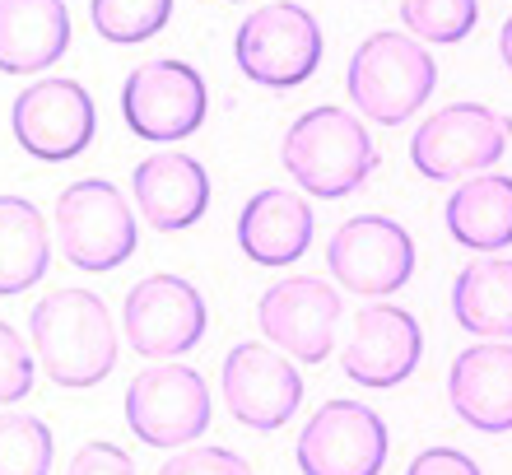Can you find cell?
Instances as JSON below:
<instances>
[{"instance_id":"cell-27","label":"cell","mask_w":512,"mask_h":475,"mask_svg":"<svg viewBox=\"0 0 512 475\" xmlns=\"http://www.w3.org/2000/svg\"><path fill=\"white\" fill-rule=\"evenodd\" d=\"M159 475H252L233 448H182L159 466Z\"/></svg>"},{"instance_id":"cell-15","label":"cell","mask_w":512,"mask_h":475,"mask_svg":"<svg viewBox=\"0 0 512 475\" xmlns=\"http://www.w3.org/2000/svg\"><path fill=\"white\" fill-rule=\"evenodd\" d=\"M424 359V331L415 313H405L396 303H373L354 317V336L340 354V364L359 387H401Z\"/></svg>"},{"instance_id":"cell-23","label":"cell","mask_w":512,"mask_h":475,"mask_svg":"<svg viewBox=\"0 0 512 475\" xmlns=\"http://www.w3.org/2000/svg\"><path fill=\"white\" fill-rule=\"evenodd\" d=\"M89 19H94L103 42L135 47V42H149L154 33L168 28L173 0H89Z\"/></svg>"},{"instance_id":"cell-18","label":"cell","mask_w":512,"mask_h":475,"mask_svg":"<svg viewBox=\"0 0 512 475\" xmlns=\"http://www.w3.org/2000/svg\"><path fill=\"white\" fill-rule=\"evenodd\" d=\"M312 233H317L312 205L298 191L284 187L256 191L243 205V215H238V247L247 252V261L266 266V271L294 266L312 247Z\"/></svg>"},{"instance_id":"cell-17","label":"cell","mask_w":512,"mask_h":475,"mask_svg":"<svg viewBox=\"0 0 512 475\" xmlns=\"http://www.w3.org/2000/svg\"><path fill=\"white\" fill-rule=\"evenodd\" d=\"M447 401L480 434H512V345L485 340L457 354L447 373Z\"/></svg>"},{"instance_id":"cell-19","label":"cell","mask_w":512,"mask_h":475,"mask_svg":"<svg viewBox=\"0 0 512 475\" xmlns=\"http://www.w3.org/2000/svg\"><path fill=\"white\" fill-rule=\"evenodd\" d=\"M70 47L66 0H0V70L38 75Z\"/></svg>"},{"instance_id":"cell-16","label":"cell","mask_w":512,"mask_h":475,"mask_svg":"<svg viewBox=\"0 0 512 475\" xmlns=\"http://www.w3.org/2000/svg\"><path fill=\"white\" fill-rule=\"evenodd\" d=\"M131 191L135 210L159 233L191 229L210 210V173H205L201 159H191L182 150H159L135 163Z\"/></svg>"},{"instance_id":"cell-9","label":"cell","mask_w":512,"mask_h":475,"mask_svg":"<svg viewBox=\"0 0 512 475\" xmlns=\"http://www.w3.org/2000/svg\"><path fill=\"white\" fill-rule=\"evenodd\" d=\"M122 331L135 354L168 364V359H182L205 340L210 308H205L201 289L182 275H149L126 294Z\"/></svg>"},{"instance_id":"cell-2","label":"cell","mask_w":512,"mask_h":475,"mask_svg":"<svg viewBox=\"0 0 512 475\" xmlns=\"http://www.w3.org/2000/svg\"><path fill=\"white\" fill-rule=\"evenodd\" d=\"M280 163L308 196L340 201V196L359 191L368 177H373L378 150H373V136H368V126L359 122V112L322 103V108L303 112V117L284 131Z\"/></svg>"},{"instance_id":"cell-3","label":"cell","mask_w":512,"mask_h":475,"mask_svg":"<svg viewBox=\"0 0 512 475\" xmlns=\"http://www.w3.org/2000/svg\"><path fill=\"white\" fill-rule=\"evenodd\" d=\"M438 89V61L405 33H368L345 70V94L359 108V117L378 126L410 122Z\"/></svg>"},{"instance_id":"cell-12","label":"cell","mask_w":512,"mask_h":475,"mask_svg":"<svg viewBox=\"0 0 512 475\" xmlns=\"http://www.w3.org/2000/svg\"><path fill=\"white\" fill-rule=\"evenodd\" d=\"M387 424L359 401H326L298 434L294 462L303 475H382L387 466Z\"/></svg>"},{"instance_id":"cell-28","label":"cell","mask_w":512,"mask_h":475,"mask_svg":"<svg viewBox=\"0 0 512 475\" xmlns=\"http://www.w3.org/2000/svg\"><path fill=\"white\" fill-rule=\"evenodd\" d=\"M66 475H135V462L117 443H84V448L70 457Z\"/></svg>"},{"instance_id":"cell-26","label":"cell","mask_w":512,"mask_h":475,"mask_svg":"<svg viewBox=\"0 0 512 475\" xmlns=\"http://www.w3.org/2000/svg\"><path fill=\"white\" fill-rule=\"evenodd\" d=\"M33 392V345L10 322H0V406H14Z\"/></svg>"},{"instance_id":"cell-30","label":"cell","mask_w":512,"mask_h":475,"mask_svg":"<svg viewBox=\"0 0 512 475\" xmlns=\"http://www.w3.org/2000/svg\"><path fill=\"white\" fill-rule=\"evenodd\" d=\"M499 52H503V66L512 70V14H508V24H503V33H499Z\"/></svg>"},{"instance_id":"cell-13","label":"cell","mask_w":512,"mask_h":475,"mask_svg":"<svg viewBox=\"0 0 512 475\" xmlns=\"http://www.w3.org/2000/svg\"><path fill=\"white\" fill-rule=\"evenodd\" d=\"M340 313H345L340 294L317 275H284L256 303L261 336L275 350L303 359V364H326L331 359Z\"/></svg>"},{"instance_id":"cell-20","label":"cell","mask_w":512,"mask_h":475,"mask_svg":"<svg viewBox=\"0 0 512 475\" xmlns=\"http://www.w3.org/2000/svg\"><path fill=\"white\" fill-rule=\"evenodd\" d=\"M447 233L471 252H503L512 247V177L503 173H475L466 177L443 210Z\"/></svg>"},{"instance_id":"cell-8","label":"cell","mask_w":512,"mask_h":475,"mask_svg":"<svg viewBox=\"0 0 512 475\" xmlns=\"http://www.w3.org/2000/svg\"><path fill=\"white\" fill-rule=\"evenodd\" d=\"M215 401L191 364H154L126 387V424L149 448H187L210 429Z\"/></svg>"},{"instance_id":"cell-7","label":"cell","mask_w":512,"mask_h":475,"mask_svg":"<svg viewBox=\"0 0 512 475\" xmlns=\"http://www.w3.org/2000/svg\"><path fill=\"white\" fill-rule=\"evenodd\" d=\"M210 112V89H205L201 70L173 56H154L126 75L122 84V117L140 140L154 145H173L187 140L205 126Z\"/></svg>"},{"instance_id":"cell-24","label":"cell","mask_w":512,"mask_h":475,"mask_svg":"<svg viewBox=\"0 0 512 475\" xmlns=\"http://www.w3.org/2000/svg\"><path fill=\"white\" fill-rule=\"evenodd\" d=\"M52 429L38 415L0 410V475H52Z\"/></svg>"},{"instance_id":"cell-14","label":"cell","mask_w":512,"mask_h":475,"mask_svg":"<svg viewBox=\"0 0 512 475\" xmlns=\"http://www.w3.org/2000/svg\"><path fill=\"white\" fill-rule=\"evenodd\" d=\"M219 387L229 401L233 420L247 429H284L303 406V378L289 364V354L270 350L261 340H243L224 354L219 368Z\"/></svg>"},{"instance_id":"cell-29","label":"cell","mask_w":512,"mask_h":475,"mask_svg":"<svg viewBox=\"0 0 512 475\" xmlns=\"http://www.w3.org/2000/svg\"><path fill=\"white\" fill-rule=\"evenodd\" d=\"M405 475H485L480 466L466 457V452L457 448H429V452H419L415 462H410V471Z\"/></svg>"},{"instance_id":"cell-1","label":"cell","mask_w":512,"mask_h":475,"mask_svg":"<svg viewBox=\"0 0 512 475\" xmlns=\"http://www.w3.org/2000/svg\"><path fill=\"white\" fill-rule=\"evenodd\" d=\"M28 345L42 373L66 392L98 387L117 368V326L94 289H52L28 313Z\"/></svg>"},{"instance_id":"cell-21","label":"cell","mask_w":512,"mask_h":475,"mask_svg":"<svg viewBox=\"0 0 512 475\" xmlns=\"http://www.w3.org/2000/svg\"><path fill=\"white\" fill-rule=\"evenodd\" d=\"M52 266L47 219L24 196H0V299L33 289Z\"/></svg>"},{"instance_id":"cell-10","label":"cell","mask_w":512,"mask_h":475,"mask_svg":"<svg viewBox=\"0 0 512 475\" xmlns=\"http://www.w3.org/2000/svg\"><path fill=\"white\" fill-rule=\"evenodd\" d=\"M14 140L42 163H70L94 145L98 108L80 80H38L19 89L10 108Z\"/></svg>"},{"instance_id":"cell-4","label":"cell","mask_w":512,"mask_h":475,"mask_svg":"<svg viewBox=\"0 0 512 475\" xmlns=\"http://www.w3.org/2000/svg\"><path fill=\"white\" fill-rule=\"evenodd\" d=\"M326 56V38L317 14L294 0H275L247 14L233 38V61L261 89H298L317 75Z\"/></svg>"},{"instance_id":"cell-11","label":"cell","mask_w":512,"mask_h":475,"mask_svg":"<svg viewBox=\"0 0 512 475\" xmlns=\"http://www.w3.org/2000/svg\"><path fill=\"white\" fill-rule=\"evenodd\" d=\"M326 266L350 294L387 299L415 275V238L387 215L345 219L326 243Z\"/></svg>"},{"instance_id":"cell-25","label":"cell","mask_w":512,"mask_h":475,"mask_svg":"<svg viewBox=\"0 0 512 475\" xmlns=\"http://www.w3.org/2000/svg\"><path fill=\"white\" fill-rule=\"evenodd\" d=\"M401 24L424 42H461L480 24V0H401Z\"/></svg>"},{"instance_id":"cell-22","label":"cell","mask_w":512,"mask_h":475,"mask_svg":"<svg viewBox=\"0 0 512 475\" xmlns=\"http://www.w3.org/2000/svg\"><path fill=\"white\" fill-rule=\"evenodd\" d=\"M452 313L471 336L512 340V261L480 257L452 285Z\"/></svg>"},{"instance_id":"cell-6","label":"cell","mask_w":512,"mask_h":475,"mask_svg":"<svg viewBox=\"0 0 512 475\" xmlns=\"http://www.w3.org/2000/svg\"><path fill=\"white\" fill-rule=\"evenodd\" d=\"M512 140V122L485 103H447L410 136V163L429 182L489 173Z\"/></svg>"},{"instance_id":"cell-5","label":"cell","mask_w":512,"mask_h":475,"mask_svg":"<svg viewBox=\"0 0 512 475\" xmlns=\"http://www.w3.org/2000/svg\"><path fill=\"white\" fill-rule=\"evenodd\" d=\"M56 243L61 257L80 271L108 275L135 257L140 229H135V210L108 177H84L70 182L56 201Z\"/></svg>"}]
</instances>
